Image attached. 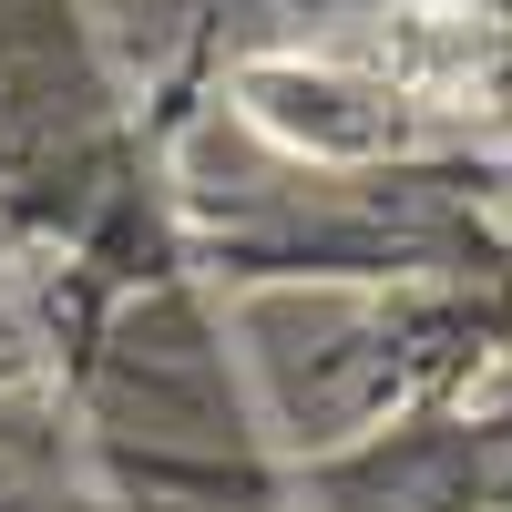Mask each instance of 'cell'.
<instances>
[{
  "mask_svg": "<svg viewBox=\"0 0 512 512\" xmlns=\"http://www.w3.org/2000/svg\"><path fill=\"white\" fill-rule=\"evenodd\" d=\"M236 113L308 164H390L512 113V21L492 0H369L297 52L236 62Z\"/></svg>",
  "mask_w": 512,
  "mask_h": 512,
  "instance_id": "6da1fadb",
  "label": "cell"
}]
</instances>
